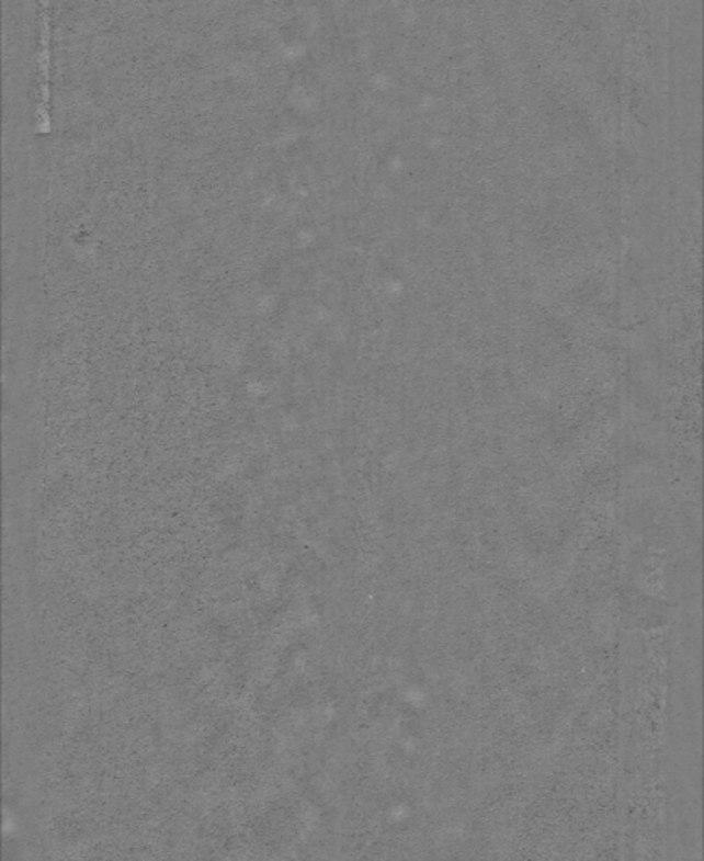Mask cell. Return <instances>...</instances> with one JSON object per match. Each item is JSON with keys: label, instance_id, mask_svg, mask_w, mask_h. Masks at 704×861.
Returning <instances> with one entry per match:
<instances>
[{"label": "cell", "instance_id": "obj_1", "mask_svg": "<svg viewBox=\"0 0 704 861\" xmlns=\"http://www.w3.org/2000/svg\"><path fill=\"white\" fill-rule=\"evenodd\" d=\"M39 8V55H37V65H39V103H37V126H39L41 134H47V132L50 131L49 4H47V2H41Z\"/></svg>", "mask_w": 704, "mask_h": 861}]
</instances>
